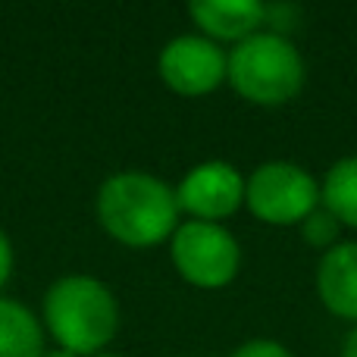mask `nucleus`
I'll return each mask as SVG.
<instances>
[{"label": "nucleus", "instance_id": "f03ea898", "mask_svg": "<svg viewBox=\"0 0 357 357\" xmlns=\"http://www.w3.org/2000/svg\"><path fill=\"white\" fill-rule=\"evenodd\" d=\"M41 323L56 348L75 357H94L116 339L119 301L104 279L91 273H66L44 291Z\"/></svg>", "mask_w": 357, "mask_h": 357}, {"label": "nucleus", "instance_id": "423d86ee", "mask_svg": "<svg viewBox=\"0 0 357 357\" xmlns=\"http://www.w3.org/2000/svg\"><path fill=\"white\" fill-rule=\"evenodd\" d=\"M160 82L178 98H207L229 75V50L210 38L188 31L169 38L157 56Z\"/></svg>", "mask_w": 357, "mask_h": 357}, {"label": "nucleus", "instance_id": "f257e3e1", "mask_svg": "<svg viewBox=\"0 0 357 357\" xmlns=\"http://www.w3.org/2000/svg\"><path fill=\"white\" fill-rule=\"evenodd\" d=\"M94 213L100 229L132 251L169 241L182 222L176 185L148 169H116L107 176L94 195Z\"/></svg>", "mask_w": 357, "mask_h": 357}, {"label": "nucleus", "instance_id": "20e7f679", "mask_svg": "<svg viewBox=\"0 0 357 357\" xmlns=\"http://www.w3.org/2000/svg\"><path fill=\"white\" fill-rule=\"evenodd\" d=\"M167 245L178 279L195 289H226L241 270V245L222 222L182 220Z\"/></svg>", "mask_w": 357, "mask_h": 357}, {"label": "nucleus", "instance_id": "f3484780", "mask_svg": "<svg viewBox=\"0 0 357 357\" xmlns=\"http://www.w3.org/2000/svg\"><path fill=\"white\" fill-rule=\"evenodd\" d=\"M94 357H126V354H116V351H100V354H94Z\"/></svg>", "mask_w": 357, "mask_h": 357}, {"label": "nucleus", "instance_id": "4468645a", "mask_svg": "<svg viewBox=\"0 0 357 357\" xmlns=\"http://www.w3.org/2000/svg\"><path fill=\"white\" fill-rule=\"evenodd\" d=\"M13 264H16V254H13V241H10V235L3 232V226H0V289L10 282Z\"/></svg>", "mask_w": 357, "mask_h": 357}, {"label": "nucleus", "instance_id": "6e6552de", "mask_svg": "<svg viewBox=\"0 0 357 357\" xmlns=\"http://www.w3.org/2000/svg\"><path fill=\"white\" fill-rule=\"evenodd\" d=\"M188 16L197 25V35L232 47L266 29L264 0H195L188 3Z\"/></svg>", "mask_w": 357, "mask_h": 357}, {"label": "nucleus", "instance_id": "f8f14e48", "mask_svg": "<svg viewBox=\"0 0 357 357\" xmlns=\"http://www.w3.org/2000/svg\"><path fill=\"white\" fill-rule=\"evenodd\" d=\"M298 232H301L304 245L323 254V251H329V248H335L342 241V222L320 204L310 216H304V222L298 226Z\"/></svg>", "mask_w": 357, "mask_h": 357}, {"label": "nucleus", "instance_id": "dca6fc26", "mask_svg": "<svg viewBox=\"0 0 357 357\" xmlns=\"http://www.w3.org/2000/svg\"><path fill=\"white\" fill-rule=\"evenodd\" d=\"M41 357H75V354H69V351H63V348H47Z\"/></svg>", "mask_w": 357, "mask_h": 357}, {"label": "nucleus", "instance_id": "7ed1b4c3", "mask_svg": "<svg viewBox=\"0 0 357 357\" xmlns=\"http://www.w3.org/2000/svg\"><path fill=\"white\" fill-rule=\"evenodd\" d=\"M226 82L254 107H282L301 94L307 63L291 38L264 29L229 50Z\"/></svg>", "mask_w": 357, "mask_h": 357}, {"label": "nucleus", "instance_id": "2eb2a0df", "mask_svg": "<svg viewBox=\"0 0 357 357\" xmlns=\"http://www.w3.org/2000/svg\"><path fill=\"white\" fill-rule=\"evenodd\" d=\"M342 357H357V323L348 329L345 342H342Z\"/></svg>", "mask_w": 357, "mask_h": 357}, {"label": "nucleus", "instance_id": "39448f33", "mask_svg": "<svg viewBox=\"0 0 357 357\" xmlns=\"http://www.w3.org/2000/svg\"><path fill=\"white\" fill-rule=\"evenodd\" d=\"M245 207L266 226H301L320 207V182L301 163L266 160L248 176Z\"/></svg>", "mask_w": 357, "mask_h": 357}, {"label": "nucleus", "instance_id": "1a4fd4ad", "mask_svg": "<svg viewBox=\"0 0 357 357\" xmlns=\"http://www.w3.org/2000/svg\"><path fill=\"white\" fill-rule=\"evenodd\" d=\"M317 298L333 317L357 323V241H339L320 254Z\"/></svg>", "mask_w": 357, "mask_h": 357}, {"label": "nucleus", "instance_id": "0eeeda50", "mask_svg": "<svg viewBox=\"0 0 357 357\" xmlns=\"http://www.w3.org/2000/svg\"><path fill=\"white\" fill-rule=\"evenodd\" d=\"M248 176L229 160H201L176 185L178 210L188 220L222 222L245 207Z\"/></svg>", "mask_w": 357, "mask_h": 357}, {"label": "nucleus", "instance_id": "9d476101", "mask_svg": "<svg viewBox=\"0 0 357 357\" xmlns=\"http://www.w3.org/2000/svg\"><path fill=\"white\" fill-rule=\"evenodd\" d=\"M47 351L44 323L29 304L0 295V357H41Z\"/></svg>", "mask_w": 357, "mask_h": 357}, {"label": "nucleus", "instance_id": "9b49d317", "mask_svg": "<svg viewBox=\"0 0 357 357\" xmlns=\"http://www.w3.org/2000/svg\"><path fill=\"white\" fill-rule=\"evenodd\" d=\"M320 204L342 222L357 229V154L339 157L320 178Z\"/></svg>", "mask_w": 357, "mask_h": 357}, {"label": "nucleus", "instance_id": "ddd939ff", "mask_svg": "<svg viewBox=\"0 0 357 357\" xmlns=\"http://www.w3.org/2000/svg\"><path fill=\"white\" fill-rule=\"evenodd\" d=\"M229 357H291V351L279 339H248Z\"/></svg>", "mask_w": 357, "mask_h": 357}]
</instances>
